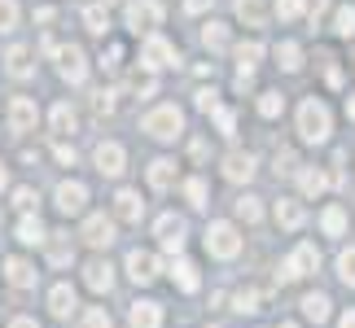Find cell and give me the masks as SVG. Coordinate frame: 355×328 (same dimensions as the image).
<instances>
[{"mask_svg": "<svg viewBox=\"0 0 355 328\" xmlns=\"http://www.w3.org/2000/svg\"><path fill=\"white\" fill-rule=\"evenodd\" d=\"M281 109H285V97H281V92H277V88H268V92H259V114H263V118H277V114H281Z\"/></svg>", "mask_w": 355, "mask_h": 328, "instance_id": "1f68e13d", "label": "cell"}, {"mask_svg": "<svg viewBox=\"0 0 355 328\" xmlns=\"http://www.w3.org/2000/svg\"><path fill=\"white\" fill-rule=\"evenodd\" d=\"M338 328H355V311H347V316L338 320Z\"/></svg>", "mask_w": 355, "mask_h": 328, "instance_id": "11a10c76", "label": "cell"}, {"mask_svg": "<svg viewBox=\"0 0 355 328\" xmlns=\"http://www.w3.org/2000/svg\"><path fill=\"white\" fill-rule=\"evenodd\" d=\"M44 224H40V219H31V215H22V224H18V241L22 245H44Z\"/></svg>", "mask_w": 355, "mask_h": 328, "instance_id": "4316f807", "label": "cell"}, {"mask_svg": "<svg viewBox=\"0 0 355 328\" xmlns=\"http://www.w3.org/2000/svg\"><path fill=\"white\" fill-rule=\"evenodd\" d=\"M277 328H298V324H290V320H285V324H277Z\"/></svg>", "mask_w": 355, "mask_h": 328, "instance_id": "91938a15", "label": "cell"}, {"mask_svg": "<svg viewBox=\"0 0 355 328\" xmlns=\"http://www.w3.org/2000/svg\"><path fill=\"white\" fill-rule=\"evenodd\" d=\"M49 311H53L58 320H66V316L75 311V289H71V284H53V293H49Z\"/></svg>", "mask_w": 355, "mask_h": 328, "instance_id": "7402d4cb", "label": "cell"}, {"mask_svg": "<svg viewBox=\"0 0 355 328\" xmlns=\"http://www.w3.org/2000/svg\"><path fill=\"white\" fill-rule=\"evenodd\" d=\"M92 162H97L101 175H123V167H128V154H123V145L101 140L97 149H92Z\"/></svg>", "mask_w": 355, "mask_h": 328, "instance_id": "52a82bcc", "label": "cell"}, {"mask_svg": "<svg viewBox=\"0 0 355 328\" xmlns=\"http://www.w3.org/2000/svg\"><path fill=\"white\" fill-rule=\"evenodd\" d=\"M347 114H351V122H355V92L347 97Z\"/></svg>", "mask_w": 355, "mask_h": 328, "instance_id": "6f0895ef", "label": "cell"}, {"mask_svg": "<svg viewBox=\"0 0 355 328\" xmlns=\"http://www.w3.org/2000/svg\"><path fill=\"white\" fill-rule=\"evenodd\" d=\"M92 109H97V114H110V109H114V92H92Z\"/></svg>", "mask_w": 355, "mask_h": 328, "instance_id": "f6af8a7d", "label": "cell"}, {"mask_svg": "<svg viewBox=\"0 0 355 328\" xmlns=\"http://www.w3.org/2000/svg\"><path fill=\"white\" fill-rule=\"evenodd\" d=\"M35 201H40V197H35V188H13V206H18L22 215H31Z\"/></svg>", "mask_w": 355, "mask_h": 328, "instance_id": "7bdbcfd3", "label": "cell"}, {"mask_svg": "<svg viewBox=\"0 0 355 328\" xmlns=\"http://www.w3.org/2000/svg\"><path fill=\"white\" fill-rule=\"evenodd\" d=\"M53 57H58V71H62V79H71V84H84V75H88L84 48L66 44V48H58V53H53Z\"/></svg>", "mask_w": 355, "mask_h": 328, "instance_id": "8992f818", "label": "cell"}, {"mask_svg": "<svg viewBox=\"0 0 355 328\" xmlns=\"http://www.w3.org/2000/svg\"><path fill=\"white\" fill-rule=\"evenodd\" d=\"M334 31L338 35H355V5H343V9H338V18H334Z\"/></svg>", "mask_w": 355, "mask_h": 328, "instance_id": "e575fe53", "label": "cell"}, {"mask_svg": "<svg viewBox=\"0 0 355 328\" xmlns=\"http://www.w3.org/2000/svg\"><path fill=\"white\" fill-rule=\"evenodd\" d=\"M101 66H105V71H119V66H123V48L110 44V62H101Z\"/></svg>", "mask_w": 355, "mask_h": 328, "instance_id": "f907efd6", "label": "cell"}, {"mask_svg": "<svg viewBox=\"0 0 355 328\" xmlns=\"http://www.w3.org/2000/svg\"><path fill=\"white\" fill-rule=\"evenodd\" d=\"M338 280L355 289V250H343V254H338Z\"/></svg>", "mask_w": 355, "mask_h": 328, "instance_id": "d590c367", "label": "cell"}, {"mask_svg": "<svg viewBox=\"0 0 355 328\" xmlns=\"http://www.w3.org/2000/svg\"><path fill=\"white\" fill-rule=\"evenodd\" d=\"M84 22H88V31H97V35H105V26H110V18H105L101 5H88L84 9Z\"/></svg>", "mask_w": 355, "mask_h": 328, "instance_id": "8d00e7d4", "label": "cell"}, {"mask_svg": "<svg viewBox=\"0 0 355 328\" xmlns=\"http://www.w3.org/2000/svg\"><path fill=\"white\" fill-rule=\"evenodd\" d=\"M320 228L329 232V237H343V228H347V210H343V206H329V210L320 215Z\"/></svg>", "mask_w": 355, "mask_h": 328, "instance_id": "d6a6232c", "label": "cell"}, {"mask_svg": "<svg viewBox=\"0 0 355 328\" xmlns=\"http://www.w3.org/2000/svg\"><path fill=\"white\" fill-rule=\"evenodd\" d=\"M9 184V175H5V167H0V188H5Z\"/></svg>", "mask_w": 355, "mask_h": 328, "instance_id": "680465c9", "label": "cell"}, {"mask_svg": "<svg viewBox=\"0 0 355 328\" xmlns=\"http://www.w3.org/2000/svg\"><path fill=\"white\" fill-rule=\"evenodd\" d=\"M298 180H303V193H307V197H320V193H324V184H329L320 171H303Z\"/></svg>", "mask_w": 355, "mask_h": 328, "instance_id": "f35d334b", "label": "cell"}, {"mask_svg": "<svg viewBox=\"0 0 355 328\" xmlns=\"http://www.w3.org/2000/svg\"><path fill=\"white\" fill-rule=\"evenodd\" d=\"M175 284H180L184 293H198V284H202V280H198V267L189 263V258H180V263H175Z\"/></svg>", "mask_w": 355, "mask_h": 328, "instance_id": "4dcf8cb0", "label": "cell"}, {"mask_svg": "<svg viewBox=\"0 0 355 328\" xmlns=\"http://www.w3.org/2000/svg\"><path fill=\"white\" fill-rule=\"evenodd\" d=\"M316 267H320V250L316 245H298V250L290 254V263H285V276L298 280V276H311Z\"/></svg>", "mask_w": 355, "mask_h": 328, "instance_id": "30bf717a", "label": "cell"}, {"mask_svg": "<svg viewBox=\"0 0 355 328\" xmlns=\"http://www.w3.org/2000/svg\"><path fill=\"white\" fill-rule=\"evenodd\" d=\"M9 328H40V324H35V320H13Z\"/></svg>", "mask_w": 355, "mask_h": 328, "instance_id": "9f6ffc18", "label": "cell"}, {"mask_svg": "<svg viewBox=\"0 0 355 328\" xmlns=\"http://www.w3.org/2000/svg\"><path fill=\"white\" fill-rule=\"evenodd\" d=\"M18 26V0H0V31Z\"/></svg>", "mask_w": 355, "mask_h": 328, "instance_id": "b9f144b4", "label": "cell"}, {"mask_svg": "<svg viewBox=\"0 0 355 328\" xmlns=\"http://www.w3.org/2000/svg\"><path fill=\"white\" fill-rule=\"evenodd\" d=\"M162 22V5L158 0H132L128 5V26L132 31H154Z\"/></svg>", "mask_w": 355, "mask_h": 328, "instance_id": "5b68a950", "label": "cell"}, {"mask_svg": "<svg viewBox=\"0 0 355 328\" xmlns=\"http://www.w3.org/2000/svg\"><path fill=\"white\" fill-rule=\"evenodd\" d=\"M84 206H88V188L79 184V180L58 184V210H62V215H79Z\"/></svg>", "mask_w": 355, "mask_h": 328, "instance_id": "8fae6325", "label": "cell"}, {"mask_svg": "<svg viewBox=\"0 0 355 328\" xmlns=\"http://www.w3.org/2000/svg\"><path fill=\"white\" fill-rule=\"evenodd\" d=\"M5 276H9L13 289H31V284H35V267L26 263V258H5Z\"/></svg>", "mask_w": 355, "mask_h": 328, "instance_id": "44dd1931", "label": "cell"}, {"mask_svg": "<svg viewBox=\"0 0 355 328\" xmlns=\"http://www.w3.org/2000/svg\"><path fill=\"white\" fill-rule=\"evenodd\" d=\"M285 171H294V154H277V175H285Z\"/></svg>", "mask_w": 355, "mask_h": 328, "instance_id": "816d5d0a", "label": "cell"}, {"mask_svg": "<svg viewBox=\"0 0 355 328\" xmlns=\"http://www.w3.org/2000/svg\"><path fill=\"white\" fill-rule=\"evenodd\" d=\"M259 57H263V44H259V39H250V44H237V66H241L237 75H254Z\"/></svg>", "mask_w": 355, "mask_h": 328, "instance_id": "484cf974", "label": "cell"}, {"mask_svg": "<svg viewBox=\"0 0 355 328\" xmlns=\"http://www.w3.org/2000/svg\"><path fill=\"white\" fill-rule=\"evenodd\" d=\"M207 254H215V258H237L241 254V237H237V228L233 224H211L207 228Z\"/></svg>", "mask_w": 355, "mask_h": 328, "instance_id": "3957f363", "label": "cell"}, {"mask_svg": "<svg viewBox=\"0 0 355 328\" xmlns=\"http://www.w3.org/2000/svg\"><path fill=\"white\" fill-rule=\"evenodd\" d=\"M58 162H66V167H75V149H66V145H58Z\"/></svg>", "mask_w": 355, "mask_h": 328, "instance_id": "db71d44e", "label": "cell"}, {"mask_svg": "<svg viewBox=\"0 0 355 328\" xmlns=\"http://www.w3.org/2000/svg\"><path fill=\"white\" fill-rule=\"evenodd\" d=\"M101 5H110V0H101Z\"/></svg>", "mask_w": 355, "mask_h": 328, "instance_id": "6125c7cd", "label": "cell"}, {"mask_svg": "<svg viewBox=\"0 0 355 328\" xmlns=\"http://www.w3.org/2000/svg\"><path fill=\"white\" fill-rule=\"evenodd\" d=\"M49 122H53V136H75L79 114L71 109V101H58V105H53V114H49Z\"/></svg>", "mask_w": 355, "mask_h": 328, "instance_id": "ffe728a7", "label": "cell"}, {"mask_svg": "<svg viewBox=\"0 0 355 328\" xmlns=\"http://www.w3.org/2000/svg\"><path fill=\"white\" fill-rule=\"evenodd\" d=\"M237 18L245 26H263L268 22V5L263 0H237Z\"/></svg>", "mask_w": 355, "mask_h": 328, "instance_id": "603a6c76", "label": "cell"}, {"mask_svg": "<svg viewBox=\"0 0 355 328\" xmlns=\"http://www.w3.org/2000/svg\"><path fill=\"white\" fill-rule=\"evenodd\" d=\"M141 62H145V71H167V66L180 62V53H175L171 39L149 35V39H145V48H141Z\"/></svg>", "mask_w": 355, "mask_h": 328, "instance_id": "277c9868", "label": "cell"}, {"mask_svg": "<svg viewBox=\"0 0 355 328\" xmlns=\"http://www.w3.org/2000/svg\"><path fill=\"white\" fill-rule=\"evenodd\" d=\"M277 66H281V71H298V66H303V48H298L294 39L277 44Z\"/></svg>", "mask_w": 355, "mask_h": 328, "instance_id": "f1b7e54d", "label": "cell"}, {"mask_svg": "<svg viewBox=\"0 0 355 328\" xmlns=\"http://www.w3.org/2000/svg\"><path fill=\"white\" fill-rule=\"evenodd\" d=\"M128 324L132 328H162V307L158 302H132Z\"/></svg>", "mask_w": 355, "mask_h": 328, "instance_id": "ac0fdd59", "label": "cell"}, {"mask_svg": "<svg viewBox=\"0 0 355 328\" xmlns=\"http://www.w3.org/2000/svg\"><path fill=\"white\" fill-rule=\"evenodd\" d=\"M128 276L136 284H154L158 280V258L149 254V250H132L128 254Z\"/></svg>", "mask_w": 355, "mask_h": 328, "instance_id": "9c48e42d", "label": "cell"}, {"mask_svg": "<svg viewBox=\"0 0 355 328\" xmlns=\"http://www.w3.org/2000/svg\"><path fill=\"white\" fill-rule=\"evenodd\" d=\"M277 13H281V18H298L303 5H298V0H277Z\"/></svg>", "mask_w": 355, "mask_h": 328, "instance_id": "c3c4849f", "label": "cell"}, {"mask_svg": "<svg viewBox=\"0 0 355 328\" xmlns=\"http://www.w3.org/2000/svg\"><path fill=\"white\" fill-rule=\"evenodd\" d=\"M141 131H149L154 140H175V136L184 131V114L175 105H158L141 118Z\"/></svg>", "mask_w": 355, "mask_h": 328, "instance_id": "7a4b0ae2", "label": "cell"}, {"mask_svg": "<svg viewBox=\"0 0 355 328\" xmlns=\"http://www.w3.org/2000/svg\"><path fill=\"white\" fill-rule=\"evenodd\" d=\"M44 245H49V263H53V267H66V263L75 258V245H71V237H66V232H49Z\"/></svg>", "mask_w": 355, "mask_h": 328, "instance_id": "d6986e66", "label": "cell"}, {"mask_svg": "<svg viewBox=\"0 0 355 328\" xmlns=\"http://www.w3.org/2000/svg\"><path fill=\"white\" fill-rule=\"evenodd\" d=\"M351 71H355V53H351Z\"/></svg>", "mask_w": 355, "mask_h": 328, "instance_id": "94428289", "label": "cell"}, {"mask_svg": "<svg viewBox=\"0 0 355 328\" xmlns=\"http://www.w3.org/2000/svg\"><path fill=\"white\" fill-rule=\"evenodd\" d=\"M303 316L316 320V324L329 320V298H324V293H307V298H303Z\"/></svg>", "mask_w": 355, "mask_h": 328, "instance_id": "f546056e", "label": "cell"}, {"mask_svg": "<svg viewBox=\"0 0 355 328\" xmlns=\"http://www.w3.org/2000/svg\"><path fill=\"white\" fill-rule=\"evenodd\" d=\"M215 105H220V97H215L211 88H202V92H198V109H207V114H211Z\"/></svg>", "mask_w": 355, "mask_h": 328, "instance_id": "681fc988", "label": "cell"}, {"mask_svg": "<svg viewBox=\"0 0 355 328\" xmlns=\"http://www.w3.org/2000/svg\"><path fill=\"white\" fill-rule=\"evenodd\" d=\"M259 302H263V293H259L254 284H245V289H237V293H233V311H241V316H254Z\"/></svg>", "mask_w": 355, "mask_h": 328, "instance_id": "83f0119b", "label": "cell"}, {"mask_svg": "<svg viewBox=\"0 0 355 328\" xmlns=\"http://www.w3.org/2000/svg\"><path fill=\"white\" fill-rule=\"evenodd\" d=\"M329 127H334V118H329V109H324V101L307 97L298 105V136H303V140H311V145L329 140Z\"/></svg>", "mask_w": 355, "mask_h": 328, "instance_id": "6da1fadb", "label": "cell"}, {"mask_svg": "<svg viewBox=\"0 0 355 328\" xmlns=\"http://www.w3.org/2000/svg\"><path fill=\"white\" fill-rule=\"evenodd\" d=\"M84 280H88L92 293H110V289H114V267L101 263V258H92V263L84 267Z\"/></svg>", "mask_w": 355, "mask_h": 328, "instance_id": "5bb4252c", "label": "cell"}, {"mask_svg": "<svg viewBox=\"0 0 355 328\" xmlns=\"http://www.w3.org/2000/svg\"><path fill=\"white\" fill-rule=\"evenodd\" d=\"M184 197L189 206H207V180H184Z\"/></svg>", "mask_w": 355, "mask_h": 328, "instance_id": "60d3db41", "label": "cell"}, {"mask_svg": "<svg viewBox=\"0 0 355 328\" xmlns=\"http://www.w3.org/2000/svg\"><path fill=\"white\" fill-rule=\"evenodd\" d=\"M298 5H303V13H307V18H320V13L329 9V0H298Z\"/></svg>", "mask_w": 355, "mask_h": 328, "instance_id": "7dc6e473", "label": "cell"}, {"mask_svg": "<svg viewBox=\"0 0 355 328\" xmlns=\"http://www.w3.org/2000/svg\"><path fill=\"white\" fill-rule=\"evenodd\" d=\"M158 241H162V250L180 254V250H184V219L162 215V219H158Z\"/></svg>", "mask_w": 355, "mask_h": 328, "instance_id": "7c38bea8", "label": "cell"}, {"mask_svg": "<svg viewBox=\"0 0 355 328\" xmlns=\"http://www.w3.org/2000/svg\"><path fill=\"white\" fill-rule=\"evenodd\" d=\"M277 224L290 228V232L303 228V206H298V201H290V197H281V201H277Z\"/></svg>", "mask_w": 355, "mask_h": 328, "instance_id": "d4e9b609", "label": "cell"}, {"mask_svg": "<svg viewBox=\"0 0 355 328\" xmlns=\"http://www.w3.org/2000/svg\"><path fill=\"white\" fill-rule=\"evenodd\" d=\"M84 324H88V328H114V324H110V316H105V311H101V307H92Z\"/></svg>", "mask_w": 355, "mask_h": 328, "instance_id": "bcb514c9", "label": "cell"}, {"mask_svg": "<svg viewBox=\"0 0 355 328\" xmlns=\"http://www.w3.org/2000/svg\"><path fill=\"white\" fill-rule=\"evenodd\" d=\"M224 175H228L233 184L254 180V154H241V149H233V154L224 158Z\"/></svg>", "mask_w": 355, "mask_h": 328, "instance_id": "4fadbf2b", "label": "cell"}, {"mask_svg": "<svg viewBox=\"0 0 355 328\" xmlns=\"http://www.w3.org/2000/svg\"><path fill=\"white\" fill-rule=\"evenodd\" d=\"M31 57H35V53L26 48V44H13V48L5 53V71H9L13 79H26V75L35 71V62H31Z\"/></svg>", "mask_w": 355, "mask_h": 328, "instance_id": "2e32d148", "label": "cell"}, {"mask_svg": "<svg viewBox=\"0 0 355 328\" xmlns=\"http://www.w3.org/2000/svg\"><path fill=\"white\" fill-rule=\"evenodd\" d=\"M132 92H141V97H149V92H154V75H149V71H145V75L136 71V75H132Z\"/></svg>", "mask_w": 355, "mask_h": 328, "instance_id": "ee69618b", "label": "cell"}, {"mask_svg": "<svg viewBox=\"0 0 355 328\" xmlns=\"http://www.w3.org/2000/svg\"><path fill=\"white\" fill-rule=\"evenodd\" d=\"M202 44H207L211 53H220V48H228V31H224L220 22H211L207 31H202Z\"/></svg>", "mask_w": 355, "mask_h": 328, "instance_id": "836d02e7", "label": "cell"}, {"mask_svg": "<svg viewBox=\"0 0 355 328\" xmlns=\"http://www.w3.org/2000/svg\"><path fill=\"white\" fill-rule=\"evenodd\" d=\"M211 114H215V127H220L224 136H233V131H237V114H233V109H224V105H215V109H211Z\"/></svg>", "mask_w": 355, "mask_h": 328, "instance_id": "ab89813d", "label": "cell"}, {"mask_svg": "<svg viewBox=\"0 0 355 328\" xmlns=\"http://www.w3.org/2000/svg\"><path fill=\"white\" fill-rule=\"evenodd\" d=\"M211 5H215V0H184L189 13H202V9H211Z\"/></svg>", "mask_w": 355, "mask_h": 328, "instance_id": "f5cc1de1", "label": "cell"}, {"mask_svg": "<svg viewBox=\"0 0 355 328\" xmlns=\"http://www.w3.org/2000/svg\"><path fill=\"white\" fill-rule=\"evenodd\" d=\"M114 215L123 219V224H141V215H145V201H141V193L123 188V193L114 197Z\"/></svg>", "mask_w": 355, "mask_h": 328, "instance_id": "9a60e30c", "label": "cell"}, {"mask_svg": "<svg viewBox=\"0 0 355 328\" xmlns=\"http://www.w3.org/2000/svg\"><path fill=\"white\" fill-rule=\"evenodd\" d=\"M259 215H263L259 197H237V219H245V224H259Z\"/></svg>", "mask_w": 355, "mask_h": 328, "instance_id": "74e56055", "label": "cell"}, {"mask_svg": "<svg viewBox=\"0 0 355 328\" xmlns=\"http://www.w3.org/2000/svg\"><path fill=\"white\" fill-rule=\"evenodd\" d=\"M9 127H13V131H31V127H35V101L13 97V101H9Z\"/></svg>", "mask_w": 355, "mask_h": 328, "instance_id": "e0dca14e", "label": "cell"}, {"mask_svg": "<svg viewBox=\"0 0 355 328\" xmlns=\"http://www.w3.org/2000/svg\"><path fill=\"white\" fill-rule=\"evenodd\" d=\"M79 237H84L92 250H105V245H114V224L105 215H88L84 219V232H79Z\"/></svg>", "mask_w": 355, "mask_h": 328, "instance_id": "ba28073f", "label": "cell"}, {"mask_svg": "<svg viewBox=\"0 0 355 328\" xmlns=\"http://www.w3.org/2000/svg\"><path fill=\"white\" fill-rule=\"evenodd\" d=\"M149 184H154V188H171V184H175V162H171V158L149 162Z\"/></svg>", "mask_w": 355, "mask_h": 328, "instance_id": "cb8c5ba5", "label": "cell"}]
</instances>
